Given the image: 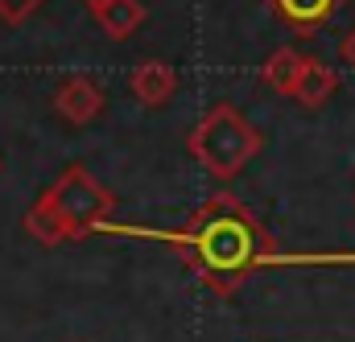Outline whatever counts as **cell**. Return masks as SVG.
Listing matches in <instances>:
<instances>
[{"instance_id": "obj_1", "label": "cell", "mask_w": 355, "mask_h": 342, "mask_svg": "<svg viewBox=\"0 0 355 342\" xmlns=\"http://www.w3.org/2000/svg\"><path fill=\"white\" fill-rule=\"evenodd\" d=\"M99 231H120V235H141V240H162L190 264V272L211 289L215 297H232L244 289L265 264H272V240L261 227V219L244 206L236 194H211L182 227L166 231H141V227H112L103 223Z\"/></svg>"}, {"instance_id": "obj_2", "label": "cell", "mask_w": 355, "mask_h": 342, "mask_svg": "<svg viewBox=\"0 0 355 342\" xmlns=\"http://www.w3.org/2000/svg\"><path fill=\"white\" fill-rule=\"evenodd\" d=\"M186 145H190L194 161L211 173V177L227 181V177L244 173V165L265 149V136H261V128H257L244 111H236L232 103H215V107L190 128Z\"/></svg>"}, {"instance_id": "obj_3", "label": "cell", "mask_w": 355, "mask_h": 342, "mask_svg": "<svg viewBox=\"0 0 355 342\" xmlns=\"http://www.w3.org/2000/svg\"><path fill=\"white\" fill-rule=\"evenodd\" d=\"M42 202L58 215L67 240L95 235L103 223H112V210H116V194L99 186L87 165H67L58 173V181L42 194Z\"/></svg>"}, {"instance_id": "obj_4", "label": "cell", "mask_w": 355, "mask_h": 342, "mask_svg": "<svg viewBox=\"0 0 355 342\" xmlns=\"http://www.w3.org/2000/svg\"><path fill=\"white\" fill-rule=\"evenodd\" d=\"M103 107H107V99H103L99 83L87 79V75H71L67 83H58V91H54V111H58L67 124H75V128L99 120Z\"/></svg>"}, {"instance_id": "obj_5", "label": "cell", "mask_w": 355, "mask_h": 342, "mask_svg": "<svg viewBox=\"0 0 355 342\" xmlns=\"http://www.w3.org/2000/svg\"><path fill=\"white\" fill-rule=\"evenodd\" d=\"M128 87H132L137 103H145V107H162V103H170V99H174V91H178V71L166 62V58H149V62L132 66Z\"/></svg>"}, {"instance_id": "obj_6", "label": "cell", "mask_w": 355, "mask_h": 342, "mask_svg": "<svg viewBox=\"0 0 355 342\" xmlns=\"http://www.w3.org/2000/svg\"><path fill=\"white\" fill-rule=\"evenodd\" d=\"M347 0H268V8L297 33H318Z\"/></svg>"}, {"instance_id": "obj_7", "label": "cell", "mask_w": 355, "mask_h": 342, "mask_svg": "<svg viewBox=\"0 0 355 342\" xmlns=\"http://www.w3.org/2000/svg\"><path fill=\"white\" fill-rule=\"evenodd\" d=\"M335 91H339V75H335L331 66H322L318 58H306L302 71H297V79H293L289 99H297L302 107L318 111V107H327V99H331Z\"/></svg>"}, {"instance_id": "obj_8", "label": "cell", "mask_w": 355, "mask_h": 342, "mask_svg": "<svg viewBox=\"0 0 355 342\" xmlns=\"http://www.w3.org/2000/svg\"><path fill=\"white\" fill-rule=\"evenodd\" d=\"M91 12H95L99 29H103L112 42H124V37H132V33L145 25V4H141V0H103V4L91 8Z\"/></svg>"}, {"instance_id": "obj_9", "label": "cell", "mask_w": 355, "mask_h": 342, "mask_svg": "<svg viewBox=\"0 0 355 342\" xmlns=\"http://www.w3.org/2000/svg\"><path fill=\"white\" fill-rule=\"evenodd\" d=\"M302 62H306V54H297V50H277V54H268L265 58L261 79H265L268 91L289 95V91H293V79H297V71H302Z\"/></svg>"}, {"instance_id": "obj_10", "label": "cell", "mask_w": 355, "mask_h": 342, "mask_svg": "<svg viewBox=\"0 0 355 342\" xmlns=\"http://www.w3.org/2000/svg\"><path fill=\"white\" fill-rule=\"evenodd\" d=\"M46 0H0V21L4 25H25Z\"/></svg>"}, {"instance_id": "obj_11", "label": "cell", "mask_w": 355, "mask_h": 342, "mask_svg": "<svg viewBox=\"0 0 355 342\" xmlns=\"http://www.w3.org/2000/svg\"><path fill=\"white\" fill-rule=\"evenodd\" d=\"M339 54H343V62H347V66L355 71V29L347 33V37H343V42H339Z\"/></svg>"}, {"instance_id": "obj_12", "label": "cell", "mask_w": 355, "mask_h": 342, "mask_svg": "<svg viewBox=\"0 0 355 342\" xmlns=\"http://www.w3.org/2000/svg\"><path fill=\"white\" fill-rule=\"evenodd\" d=\"M83 4H87V8H99V4H103V0H83Z\"/></svg>"}]
</instances>
